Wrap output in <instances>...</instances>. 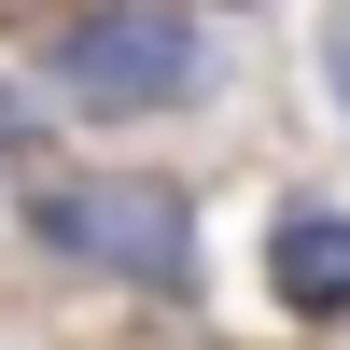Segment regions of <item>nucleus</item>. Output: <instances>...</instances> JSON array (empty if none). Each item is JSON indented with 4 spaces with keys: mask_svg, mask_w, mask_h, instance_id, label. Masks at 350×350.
Returning <instances> with one entry per match:
<instances>
[{
    "mask_svg": "<svg viewBox=\"0 0 350 350\" xmlns=\"http://www.w3.org/2000/svg\"><path fill=\"white\" fill-rule=\"evenodd\" d=\"M14 239L42 252L56 280H84V295H126V308H154V323H211V211H196L183 168L70 154L14 211Z\"/></svg>",
    "mask_w": 350,
    "mask_h": 350,
    "instance_id": "nucleus-1",
    "label": "nucleus"
},
{
    "mask_svg": "<svg viewBox=\"0 0 350 350\" xmlns=\"http://www.w3.org/2000/svg\"><path fill=\"white\" fill-rule=\"evenodd\" d=\"M28 70L70 126H183L239 84V14L224 0H70L28 42Z\"/></svg>",
    "mask_w": 350,
    "mask_h": 350,
    "instance_id": "nucleus-2",
    "label": "nucleus"
},
{
    "mask_svg": "<svg viewBox=\"0 0 350 350\" xmlns=\"http://www.w3.org/2000/svg\"><path fill=\"white\" fill-rule=\"evenodd\" d=\"M252 280L295 336H350V196L323 183H280L267 224H252Z\"/></svg>",
    "mask_w": 350,
    "mask_h": 350,
    "instance_id": "nucleus-3",
    "label": "nucleus"
},
{
    "mask_svg": "<svg viewBox=\"0 0 350 350\" xmlns=\"http://www.w3.org/2000/svg\"><path fill=\"white\" fill-rule=\"evenodd\" d=\"M56 168H70V112L42 98V70H0V211H28Z\"/></svg>",
    "mask_w": 350,
    "mask_h": 350,
    "instance_id": "nucleus-4",
    "label": "nucleus"
},
{
    "mask_svg": "<svg viewBox=\"0 0 350 350\" xmlns=\"http://www.w3.org/2000/svg\"><path fill=\"white\" fill-rule=\"evenodd\" d=\"M308 84H323V112L350 140V14H308Z\"/></svg>",
    "mask_w": 350,
    "mask_h": 350,
    "instance_id": "nucleus-5",
    "label": "nucleus"
},
{
    "mask_svg": "<svg viewBox=\"0 0 350 350\" xmlns=\"http://www.w3.org/2000/svg\"><path fill=\"white\" fill-rule=\"evenodd\" d=\"M56 14H70V0H0V42H42Z\"/></svg>",
    "mask_w": 350,
    "mask_h": 350,
    "instance_id": "nucleus-6",
    "label": "nucleus"
},
{
    "mask_svg": "<svg viewBox=\"0 0 350 350\" xmlns=\"http://www.w3.org/2000/svg\"><path fill=\"white\" fill-rule=\"evenodd\" d=\"M323 14H350V0H323Z\"/></svg>",
    "mask_w": 350,
    "mask_h": 350,
    "instance_id": "nucleus-7",
    "label": "nucleus"
}]
</instances>
